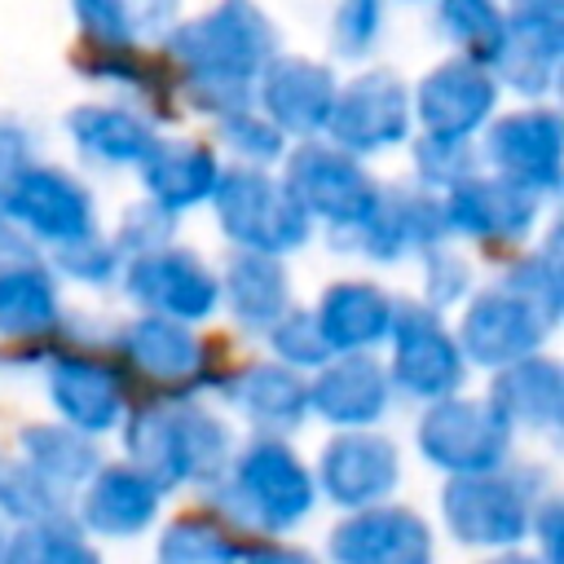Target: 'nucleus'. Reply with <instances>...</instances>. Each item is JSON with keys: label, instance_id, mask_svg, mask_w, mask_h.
Instances as JSON below:
<instances>
[]
</instances>
